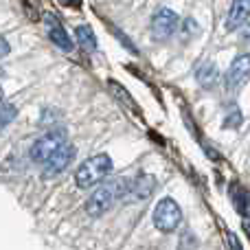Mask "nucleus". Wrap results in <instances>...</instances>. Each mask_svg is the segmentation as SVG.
I'll return each mask as SVG.
<instances>
[{
    "mask_svg": "<svg viewBox=\"0 0 250 250\" xmlns=\"http://www.w3.org/2000/svg\"><path fill=\"white\" fill-rule=\"evenodd\" d=\"M110 173H112V158L108 154H97L79 165L77 173H75V182L82 189H90V187L99 185L101 180H105Z\"/></svg>",
    "mask_w": 250,
    "mask_h": 250,
    "instance_id": "2",
    "label": "nucleus"
},
{
    "mask_svg": "<svg viewBox=\"0 0 250 250\" xmlns=\"http://www.w3.org/2000/svg\"><path fill=\"white\" fill-rule=\"evenodd\" d=\"M248 2L250 0H235L230 4V11L226 16V29L229 31L242 29V26L248 24Z\"/></svg>",
    "mask_w": 250,
    "mask_h": 250,
    "instance_id": "9",
    "label": "nucleus"
},
{
    "mask_svg": "<svg viewBox=\"0 0 250 250\" xmlns=\"http://www.w3.org/2000/svg\"><path fill=\"white\" fill-rule=\"evenodd\" d=\"M178 24H180V20H178L176 13H173L171 9L163 7L154 13V18H151V35H154V40L163 42V40L171 38V35L176 33Z\"/></svg>",
    "mask_w": 250,
    "mask_h": 250,
    "instance_id": "5",
    "label": "nucleus"
},
{
    "mask_svg": "<svg viewBox=\"0 0 250 250\" xmlns=\"http://www.w3.org/2000/svg\"><path fill=\"white\" fill-rule=\"evenodd\" d=\"M44 24H46L48 38H51V42L55 44L57 48H62V51H73V42H70V38H68V33H66V29L62 26V22L57 20L55 16L46 13V16H44Z\"/></svg>",
    "mask_w": 250,
    "mask_h": 250,
    "instance_id": "7",
    "label": "nucleus"
},
{
    "mask_svg": "<svg viewBox=\"0 0 250 250\" xmlns=\"http://www.w3.org/2000/svg\"><path fill=\"white\" fill-rule=\"evenodd\" d=\"M7 55H9V42L4 38H0V60L7 57Z\"/></svg>",
    "mask_w": 250,
    "mask_h": 250,
    "instance_id": "15",
    "label": "nucleus"
},
{
    "mask_svg": "<svg viewBox=\"0 0 250 250\" xmlns=\"http://www.w3.org/2000/svg\"><path fill=\"white\" fill-rule=\"evenodd\" d=\"M198 83L204 88H211L217 83V77H220V73H217V66L213 64V62H204L202 66L198 68Z\"/></svg>",
    "mask_w": 250,
    "mask_h": 250,
    "instance_id": "11",
    "label": "nucleus"
},
{
    "mask_svg": "<svg viewBox=\"0 0 250 250\" xmlns=\"http://www.w3.org/2000/svg\"><path fill=\"white\" fill-rule=\"evenodd\" d=\"M16 108H13L11 104H0V132H2L4 127H7L9 123L16 119Z\"/></svg>",
    "mask_w": 250,
    "mask_h": 250,
    "instance_id": "13",
    "label": "nucleus"
},
{
    "mask_svg": "<svg viewBox=\"0 0 250 250\" xmlns=\"http://www.w3.org/2000/svg\"><path fill=\"white\" fill-rule=\"evenodd\" d=\"M235 204H237V211L242 213L244 217H248V195L244 189H239V195H237V200H235Z\"/></svg>",
    "mask_w": 250,
    "mask_h": 250,
    "instance_id": "14",
    "label": "nucleus"
},
{
    "mask_svg": "<svg viewBox=\"0 0 250 250\" xmlns=\"http://www.w3.org/2000/svg\"><path fill=\"white\" fill-rule=\"evenodd\" d=\"M64 4H79V0H62Z\"/></svg>",
    "mask_w": 250,
    "mask_h": 250,
    "instance_id": "16",
    "label": "nucleus"
},
{
    "mask_svg": "<svg viewBox=\"0 0 250 250\" xmlns=\"http://www.w3.org/2000/svg\"><path fill=\"white\" fill-rule=\"evenodd\" d=\"M73 158H75V147L70 145L68 141H64L46 160H44V176L53 178V176H57V173H62L70 165Z\"/></svg>",
    "mask_w": 250,
    "mask_h": 250,
    "instance_id": "6",
    "label": "nucleus"
},
{
    "mask_svg": "<svg viewBox=\"0 0 250 250\" xmlns=\"http://www.w3.org/2000/svg\"><path fill=\"white\" fill-rule=\"evenodd\" d=\"M246 82H248V55H242L233 62L229 75H226V88L229 90H237Z\"/></svg>",
    "mask_w": 250,
    "mask_h": 250,
    "instance_id": "8",
    "label": "nucleus"
},
{
    "mask_svg": "<svg viewBox=\"0 0 250 250\" xmlns=\"http://www.w3.org/2000/svg\"><path fill=\"white\" fill-rule=\"evenodd\" d=\"M64 141H66V132L62 127L48 129L44 136H40L38 141L33 143V147H31V158H33L35 163H44Z\"/></svg>",
    "mask_w": 250,
    "mask_h": 250,
    "instance_id": "4",
    "label": "nucleus"
},
{
    "mask_svg": "<svg viewBox=\"0 0 250 250\" xmlns=\"http://www.w3.org/2000/svg\"><path fill=\"white\" fill-rule=\"evenodd\" d=\"M156 189V180L154 176H138L136 180L129 182V191L127 195L134 200H145L147 195H151Z\"/></svg>",
    "mask_w": 250,
    "mask_h": 250,
    "instance_id": "10",
    "label": "nucleus"
},
{
    "mask_svg": "<svg viewBox=\"0 0 250 250\" xmlns=\"http://www.w3.org/2000/svg\"><path fill=\"white\" fill-rule=\"evenodd\" d=\"M182 222V211L171 198H165L156 204L154 208V226L163 233H171L180 226Z\"/></svg>",
    "mask_w": 250,
    "mask_h": 250,
    "instance_id": "3",
    "label": "nucleus"
},
{
    "mask_svg": "<svg viewBox=\"0 0 250 250\" xmlns=\"http://www.w3.org/2000/svg\"><path fill=\"white\" fill-rule=\"evenodd\" d=\"M0 101H2V88H0Z\"/></svg>",
    "mask_w": 250,
    "mask_h": 250,
    "instance_id": "17",
    "label": "nucleus"
},
{
    "mask_svg": "<svg viewBox=\"0 0 250 250\" xmlns=\"http://www.w3.org/2000/svg\"><path fill=\"white\" fill-rule=\"evenodd\" d=\"M75 38H77V44L86 51H95L97 48V38H95V31L90 29L88 24H79L75 29Z\"/></svg>",
    "mask_w": 250,
    "mask_h": 250,
    "instance_id": "12",
    "label": "nucleus"
},
{
    "mask_svg": "<svg viewBox=\"0 0 250 250\" xmlns=\"http://www.w3.org/2000/svg\"><path fill=\"white\" fill-rule=\"evenodd\" d=\"M129 178L125 176H119V178H112V180L104 182V185L99 187V189L95 191V193L88 198L86 202V213L90 217H99L104 215L105 211H108L110 207H112L114 202H117L119 198H123V195H127L129 191Z\"/></svg>",
    "mask_w": 250,
    "mask_h": 250,
    "instance_id": "1",
    "label": "nucleus"
}]
</instances>
